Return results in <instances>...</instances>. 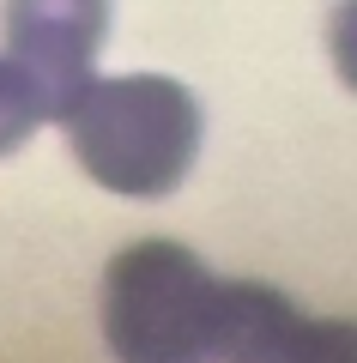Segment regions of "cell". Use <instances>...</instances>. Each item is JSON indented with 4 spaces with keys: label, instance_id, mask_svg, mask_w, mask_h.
I'll return each mask as SVG.
<instances>
[{
    "label": "cell",
    "instance_id": "6da1fadb",
    "mask_svg": "<svg viewBox=\"0 0 357 363\" xmlns=\"http://www.w3.org/2000/svg\"><path fill=\"white\" fill-rule=\"evenodd\" d=\"M61 121L85 176L128 200H164L200 152V104L164 73L91 79Z\"/></svg>",
    "mask_w": 357,
    "mask_h": 363
},
{
    "label": "cell",
    "instance_id": "7a4b0ae2",
    "mask_svg": "<svg viewBox=\"0 0 357 363\" xmlns=\"http://www.w3.org/2000/svg\"><path fill=\"white\" fill-rule=\"evenodd\" d=\"M224 279L182 242H133L103 272V339L121 363H218Z\"/></svg>",
    "mask_w": 357,
    "mask_h": 363
},
{
    "label": "cell",
    "instance_id": "3957f363",
    "mask_svg": "<svg viewBox=\"0 0 357 363\" xmlns=\"http://www.w3.org/2000/svg\"><path fill=\"white\" fill-rule=\"evenodd\" d=\"M0 37H6V55L25 67V79L37 85L49 121H61L73 97L91 85L97 49L109 37V0H6Z\"/></svg>",
    "mask_w": 357,
    "mask_h": 363
},
{
    "label": "cell",
    "instance_id": "277c9868",
    "mask_svg": "<svg viewBox=\"0 0 357 363\" xmlns=\"http://www.w3.org/2000/svg\"><path fill=\"white\" fill-rule=\"evenodd\" d=\"M303 321L273 285H230L224 279V333H218V363H291Z\"/></svg>",
    "mask_w": 357,
    "mask_h": 363
},
{
    "label": "cell",
    "instance_id": "5b68a950",
    "mask_svg": "<svg viewBox=\"0 0 357 363\" xmlns=\"http://www.w3.org/2000/svg\"><path fill=\"white\" fill-rule=\"evenodd\" d=\"M43 121H49V109H43L37 85L25 79V67H18L13 55H0V157L18 152Z\"/></svg>",
    "mask_w": 357,
    "mask_h": 363
},
{
    "label": "cell",
    "instance_id": "8992f818",
    "mask_svg": "<svg viewBox=\"0 0 357 363\" xmlns=\"http://www.w3.org/2000/svg\"><path fill=\"white\" fill-rule=\"evenodd\" d=\"M291 363H357V321H303Z\"/></svg>",
    "mask_w": 357,
    "mask_h": 363
},
{
    "label": "cell",
    "instance_id": "52a82bcc",
    "mask_svg": "<svg viewBox=\"0 0 357 363\" xmlns=\"http://www.w3.org/2000/svg\"><path fill=\"white\" fill-rule=\"evenodd\" d=\"M327 49H333V67H339V79L357 91V0H339V6H333Z\"/></svg>",
    "mask_w": 357,
    "mask_h": 363
}]
</instances>
